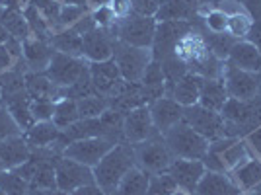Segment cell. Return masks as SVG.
<instances>
[{
    "label": "cell",
    "mask_w": 261,
    "mask_h": 195,
    "mask_svg": "<svg viewBox=\"0 0 261 195\" xmlns=\"http://www.w3.org/2000/svg\"><path fill=\"white\" fill-rule=\"evenodd\" d=\"M90 76H92V84L94 90L99 96L113 98L123 86V76H121L117 63L113 61V57L101 63H90Z\"/></svg>",
    "instance_id": "obj_13"
},
{
    "label": "cell",
    "mask_w": 261,
    "mask_h": 195,
    "mask_svg": "<svg viewBox=\"0 0 261 195\" xmlns=\"http://www.w3.org/2000/svg\"><path fill=\"white\" fill-rule=\"evenodd\" d=\"M23 18H25V22H28V26H30V32L35 33V39L51 41V37H53V28H51L49 22L37 12L35 6L28 4V8L23 10Z\"/></svg>",
    "instance_id": "obj_31"
},
{
    "label": "cell",
    "mask_w": 261,
    "mask_h": 195,
    "mask_svg": "<svg viewBox=\"0 0 261 195\" xmlns=\"http://www.w3.org/2000/svg\"><path fill=\"white\" fill-rule=\"evenodd\" d=\"M226 100H228V94H226V88H224V82H222V76L203 80L201 94H199V106L220 113V109L226 104Z\"/></svg>",
    "instance_id": "obj_24"
},
{
    "label": "cell",
    "mask_w": 261,
    "mask_h": 195,
    "mask_svg": "<svg viewBox=\"0 0 261 195\" xmlns=\"http://www.w3.org/2000/svg\"><path fill=\"white\" fill-rule=\"evenodd\" d=\"M137 166L135 158V147L130 142H121L115 144L111 151L99 160L92 170H94V182L98 187H101L108 195H111L119 187L121 180L125 174Z\"/></svg>",
    "instance_id": "obj_1"
},
{
    "label": "cell",
    "mask_w": 261,
    "mask_h": 195,
    "mask_svg": "<svg viewBox=\"0 0 261 195\" xmlns=\"http://www.w3.org/2000/svg\"><path fill=\"white\" fill-rule=\"evenodd\" d=\"M203 80H205V78H201V76L195 75V72H185V75L175 82V86L172 88L170 98H174L175 102H177L179 106H184V108L195 106V104H199V94H201Z\"/></svg>",
    "instance_id": "obj_22"
},
{
    "label": "cell",
    "mask_w": 261,
    "mask_h": 195,
    "mask_svg": "<svg viewBox=\"0 0 261 195\" xmlns=\"http://www.w3.org/2000/svg\"><path fill=\"white\" fill-rule=\"evenodd\" d=\"M215 154H217V152H215ZM218 156H220V160L224 164L226 172H234V170H238L244 162L250 160L251 152H250V147L242 141V139H234Z\"/></svg>",
    "instance_id": "obj_26"
},
{
    "label": "cell",
    "mask_w": 261,
    "mask_h": 195,
    "mask_svg": "<svg viewBox=\"0 0 261 195\" xmlns=\"http://www.w3.org/2000/svg\"><path fill=\"white\" fill-rule=\"evenodd\" d=\"M123 135H125V141L130 142V144H137V142H142L146 141V139H152L156 135H160L156 131V127H154V121L148 106L130 109L129 113H125Z\"/></svg>",
    "instance_id": "obj_12"
},
{
    "label": "cell",
    "mask_w": 261,
    "mask_h": 195,
    "mask_svg": "<svg viewBox=\"0 0 261 195\" xmlns=\"http://www.w3.org/2000/svg\"><path fill=\"white\" fill-rule=\"evenodd\" d=\"M25 90L32 96V100L49 98L55 102L59 98V86H55L43 72H25Z\"/></svg>",
    "instance_id": "obj_27"
},
{
    "label": "cell",
    "mask_w": 261,
    "mask_h": 195,
    "mask_svg": "<svg viewBox=\"0 0 261 195\" xmlns=\"http://www.w3.org/2000/svg\"><path fill=\"white\" fill-rule=\"evenodd\" d=\"M76 106H78V115H80V119H92V117H99L106 109H109V100L106 96L94 94V96L78 100Z\"/></svg>",
    "instance_id": "obj_33"
},
{
    "label": "cell",
    "mask_w": 261,
    "mask_h": 195,
    "mask_svg": "<svg viewBox=\"0 0 261 195\" xmlns=\"http://www.w3.org/2000/svg\"><path fill=\"white\" fill-rule=\"evenodd\" d=\"M88 6H70V4H63L61 6V16H59V28H70L82 18L86 16Z\"/></svg>",
    "instance_id": "obj_41"
},
{
    "label": "cell",
    "mask_w": 261,
    "mask_h": 195,
    "mask_svg": "<svg viewBox=\"0 0 261 195\" xmlns=\"http://www.w3.org/2000/svg\"><path fill=\"white\" fill-rule=\"evenodd\" d=\"M174 195H193V193H187V191H175Z\"/></svg>",
    "instance_id": "obj_54"
},
{
    "label": "cell",
    "mask_w": 261,
    "mask_h": 195,
    "mask_svg": "<svg viewBox=\"0 0 261 195\" xmlns=\"http://www.w3.org/2000/svg\"><path fill=\"white\" fill-rule=\"evenodd\" d=\"M53 53H55V49L51 47L49 41L25 39L22 43L23 61H25L30 72H43L45 68L49 66V61H51Z\"/></svg>",
    "instance_id": "obj_19"
},
{
    "label": "cell",
    "mask_w": 261,
    "mask_h": 195,
    "mask_svg": "<svg viewBox=\"0 0 261 195\" xmlns=\"http://www.w3.org/2000/svg\"><path fill=\"white\" fill-rule=\"evenodd\" d=\"M113 147H115V144L109 142L108 139H103V137L82 139V141L70 142L65 151H63V156H65V158H70V160H76V162H80V164H86L90 168H94Z\"/></svg>",
    "instance_id": "obj_11"
},
{
    "label": "cell",
    "mask_w": 261,
    "mask_h": 195,
    "mask_svg": "<svg viewBox=\"0 0 261 195\" xmlns=\"http://www.w3.org/2000/svg\"><path fill=\"white\" fill-rule=\"evenodd\" d=\"M0 23L4 26V30L10 33V37L18 41L30 39V26L23 18L22 10H0Z\"/></svg>",
    "instance_id": "obj_30"
},
{
    "label": "cell",
    "mask_w": 261,
    "mask_h": 195,
    "mask_svg": "<svg viewBox=\"0 0 261 195\" xmlns=\"http://www.w3.org/2000/svg\"><path fill=\"white\" fill-rule=\"evenodd\" d=\"M135 147V158L137 166L146 174H160L168 172L170 164L174 162V154L168 149L164 141V135H156L152 139H146L142 142L133 144Z\"/></svg>",
    "instance_id": "obj_6"
},
{
    "label": "cell",
    "mask_w": 261,
    "mask_h": 195,
    "mask_svg": "<svg viewBox=\"0 0 261 195\" xmlns=\"http://www.w3.org/2000/svg\"><path fill=\"white\" fill-rule=\"evenodd\" d=\"M8 39H10V33L6 32V30H4V26L0 23V45H4Z\"/></svg>",
    "instance_id": "obj_52"
},
{
    "label": "cell",
    "mask_w": 261,
    "mask_h": 195,
    "mask_svg": "<svg viewBox=\"0 0 261 195\" xmlns=\"http://www.w3.org/2000/svg\"><path fill=\"white\" fill-rule=\"evenodd\" d=\"M55 176H57V189H61L65 193H72L78 187L96 184L94 170L90 166L65 158V156H61V160L55 166Z\"/></svg>",
    "instance_id": "obj_10"
},
{
    "label": "cell",
    "mask_w": 261,
    "mask_h": 195,
    "mask_svg": "<svg viewBox=\"0 0 261 195\" xmlns=\"http://www.w3.org/2000/svg\"><path fill=\"white\" fill-rule=\"evenodd\" d=\"M92 18H94L96 26L101 28V30H109V28H113L115 22H117V18H115V14H113V10H111L109 4H106V6H98V8L94 10V14H92Z\"/></svg>",
    "instance_id": "obj_42"
},
{
    "label": "cell",
    "mask_w": 261,
    "mask_h": 195,
    "mask_svg": "<svg viewBox=\"0 0 261 195\" xmlns=\"http://www.w3.org/2000/svg\"><path fill=\"white\" fill-rule=\"evenodd\" d=\"M61 4H70V6H88V0H59Z\"/></svg>",
    "instance_id": "obj_51"
},
{
    "label": "cell",
    "mask_w": 261,
    "mask_h": 195,
    "mask_svg": "<svg viewBox=\"0 0 261 195\" xmlns=\"http://www.w3.org/2000/svg\"><path fill=\"white\" fill-rule=\"evenodd\" d=\"M0 195H8V193H4V191H2V189H0Z\"/></svg>",
    "instance_id": "obj_56"
},
{
    "label": "cell",
    "mask_w": 261,
    "mask_h": 195,
    "mask_svg": "<svg viewBox=\"0 0 261 195\" xmlns=\"http://www.w3.org/2000/svg\"><path fill=\"white\" fill-rule=\"evenodd\" d=\"M55 113V102L49 98H35L32 100V115L37 121H51Z\"/></svg>",
    "instance_id": "obj_40"
},
{
    "label": "cell",
    "mask_w": 261,
    "mask_h": 195,
    "mask_svg": "<svg viewBox=\"0 0 261 195\" xmlns=\"http://www.w3.org/2000/svg\"><path fill=\"white\" fill-rule=\"evenodd\" d=\"M179 187L175 184L170 172H160L150 176V184H148V195H174Z\"/></svg>",
    "instance_id": "obj_35"
},
{
    "label": "cell",
    "mask_w": 261,
    "mask_h": 195,
    "mask_svg": "<svg viewBox=\"0 0 261 195\" xmlns=\"http://www.w3.org/2000/svg\"><path fill=\"white\" fill-rule=\"evenodd\" d=\"M113 61L117 63L123 80L127 82H141L146 66L152 61V51L142 49V47H133L115 39L113 41Z\"/></svg>",
    "instance_id": "obj_5"
},
{
    "label": "cell",
    "mask_w": 261,
    "mask_h": 195,
    "mask_svg": "<svg viewBox=\"0 0 261 195\" xmlns=\"http://www.w3.org/2000/svg\"><path fill=\"white\" fill-rule=\"evenodd\" d=\"M80 119L78 115V106L74 100H61L55 104V113H53V123L59 127V129H66L70 127L72 123H76Z\"/></svg>",
    "instance_id": "obj_32"
},
{
    "label": "cell",
    "mask_w": 261,
    "mask_h": 195,
    "mask_svg": "<svg viewBox=\"0 0 261 195\" xmlns=\"http://www.w3.org/2000/svg\"><path fill=\"white\" fill-rule=\"evenodd\" d=\"M156 18H144L139 14H130L123 20H117L113 28H109L115 39L133 47L150 49L154 43V33H156Z\"/></svg>",
    "instance_id": "obj_4"
},
{
    "label": "cell",
    "mask_w": 261,
    "mask_h": 195,
    "mask_svg": "<svg viewBox=\"0 0 261 195\" xmlns=\"http://www.w3.org/2000/svg\"><path fill=\"white\" fill-rule=\"evenodd\" d=\"M226 65L236 66L240 70H248V72H261V53L257 47L250 43L248 39H240L230 49L228 59L224 61Z\"/></svg>",
    "instance_id": "obj_17"
},
{
    "label": "cell",
    "mask_w": 261,
    "mask_h": 195,
    "mask_svg": "<svg viewBox=\"0 0 261 195\" xmlns=\"http://www.w3.org/2000/svg\"><path fill=\"white\" fill-rule=\"evenodd\" d=\"M168 172L172 174L175 184L179 189H184L187 193H195L197 184L201 182L203 174L207 172L201 160H185V158H174V162L170 164Z\"/></svg>",
    "instance_id": "obj_16"
},
{
    "label": "cell",
    "mask_w": 261,
    "mask_h": 195,
    "mask_svg": "<svg viewBox=\"0 0 261 195\" xmlns=\"http://www.w3.org/2000/svg\"><path fill=\"white\" fill-rule=\"evenodd\" d=\"M234 2H240L248 10L251 20H259L261 18V0H234Z\"/></svg>",
    "instance_id": "obj_45"
},
{
    "label": "cell",
    "mask_w": 261,
    "mask_h": 195,
    "mask_svg": "<svg viewBox=\"0 0 261 195\" xmlns=\"http://www.w3.org/2000/svg\"><path fill=\"white\" fill-rule=\"evenodd\" d=\"M222 82L228 98L234 100H251L261 96V72H248L224 63Z\"/></svg>",
    "instance_id": "obj_7"
},
{
    "label": "cell",
    "mask_w": 261,
    "mask_h": 195,
    "mask_svg": "<svg viewBox=\"0 0 261 195\" xmlns=\"http://www.w3.org/2000/svg\"><path fill=\"white\" fill-rule=\"evenodd\" d=\"M251 26H253V20L250 18V14H228V30L226 32L234 37V39H246L248 33H250Z\"/></svg>",
    "instance_id": "obj_36"
},
{
    "label": "cell",
    "mask_w": 261,
    "mask_h": 195,
    "mask_svg": "<svg viewBox=\"0 0 261 195\" xmlns=\"http://www.w3.org/2000/svg\"><path fill=\"white\" fill-rule=\"evenodd\" d=\"M251 195H259V193H257V191H253V193H251Z\"/></svg>",
    "instance_id": "obj_57"
},
{
    "label": "cell",
    "mask_w": 261,
    "mask_h": 195,
    "mask_svg": "<svg viewBox=\"0 0 261 195\" xmlns=\"http://www.w3.org/2000/svg\"><path fill=\"white\" fill-rule=\"evenodd\" d=\"M113 41L115 35L111 30L96 28L82 37V57H86L90 63H101L113 57Z\"/></svg>",
    "instance_id": "obj_14"
},
{
    "label": "cell",
    "mask_w": 261,
    "mask_h": 195,
    "mask_svg": "<svg viewBox=\"0 0 261 195\" xmlns=\"http://www.w3.org/2000/svg\"><path fill=\"white\" fill-rule=\"evenodd\" d=\"M88 2H90V4H96V6H106L111 0H88Z\"/></svg>",
    "instance_id": "obj_53"
},
{
    "label": "cell",
    "mask_w": 261,
    "mask_h": 195,
    "mask_svg": "<svg viewBox=\"0 0 261 195\" xmlns=\"http://www.w3.org/2000/svg\"><path fill=\"white\" fill-rule=\"evenodd\" d=\"M49 43L59 53L70 55V57H82V35L74 32L72 28H66L63 32L55 33Z\"/></svg>",
    "instance_id": "obj_29"
},
{
    "label": "cell",
    "mask_w": 261,
    "mask_h": 195,
    "mask_svg": "<svg viewBox=\"0 0 261 195\" xmlns=\"http://www.w3.org/2000/svg\"><path fill=\"white\" fill-rule=\"evenodd\" d=\"M0 189L8 195H28L30 184L14 170H0Z\"/></svg>",
    "instance_id": "obj_34"
},
{
    "label": "cell",
    "mask_w": 261,
    "mask_h": 195,
    "mask_svg": "<svg viewBox=\"0 0 261 195\" xmlns=\"http://www.w3.org/2000/svg\"><path fill=\"white\" fill-rule=\"evenodd\" d=\"M201 0H160L156 12V22H177V20H191L199 14Z\"/></svg>",
    "instance_id": "obj_18"
},
{
    "label": "cell",
    "mask_w": 261,
    "mask_h": 195,
    "mask_svg": "<svg viewBox=\"0 0 261 195\" xmlns=\"http://www.w3.org/2000/svg\"><path fill=\"white\" fill-rule=\"evenodd\" d=\"M246 142L253 152L261 154V127H257L255 131H251L250 135L246 137Z\"/></svg>",
    "instance_id": "obj_47"
},
{
    "label": "cell",
    "mask_w": 261,
    "mask_h": 195,
    "mask_svg": "<svg viewBox=\"0 0 261 195\" xmlns=\"http://www.w3.org/2000/svg\"><path fill=\"white\" fill-rule=\"evenodd\" d=\"M70 195H108V193L96 184H92V185H84V187H78L76 191H72Z\"/></svg>",
    "instance_id": "obj_49"
},
{
    "label": "cell",
    "mask_w": 261,
    "mask_h": 195,
    "mask_svg": "<svg viewBox=\"0 0 261 195\" xmlns=\"http://www.w3.org/2000/svg\"><path fill=\"white\" fill-rule=\"evenodd\" d=\"M109 6H111V10H113V14H115L117 20H123V18H127V16L133 14L130 0H111Z\"/></svg>",
    "instance_id": "obj_44"
},
{
    "label": "cell",
    "mask_w": 261,
    "mask_h": 195,
    "mask_svg": "<svg viewBox=\"0 0 261 195\" xmlns=\"http://www.w3.org/2000/svg\"><path fill=\"white\" fill-rule=\"evenodd\" d=\"M184 121L193 131H197L201 137H205L208 142L224 137L222 115H220L218 111L203 108V106H199V104L184 108Z\"/></svg>",
    "instance_id": "obj_8"
},
{
    "label": "cell",
    "mask_w": 261,
    "mask_h": 195,
    "mask_svg": "<svg viewBox=\"0 0 261 195\" xmlns=\"http://www.w3.org/2000/svg\"><path fill=\"white\" fill-rule=\"evenodd\" d=\"M250 43H253L257 47V51L261 53V18L259 20H253V26H251L250 33H248V37H246Z\"/></svg>",
    "instance_id": "obj_46"
},
{
    "label": "cell",
    "mask_w": 261,
    "mask_h": 195,
    "mask_svg": "<svg viewBox=\"0 0 261 195\" xmlns=\"http://www.w3.org/2000/svg\"><path fill=\"white\" fill-rule=\"evenodd\" d=\"M205 26L211 33H226L228 30V14L220 8H213L205 14Z\"/></svg>",
    "instance_id": "obj_39"
},
{
    "label": "cell",
    "mask_w": 261,
    "mask_h": 195,
    "mask_svg": "<svg viewBox=\"0 0 261 195\" xmlns=\"http://www.w3.org/2000/svg\"><path fill=\"white\" fill-rule=\"evenodd\" d=\"M22 137L30 144V149H43V147H53L59 141L61 129L53 121H37L28 131H23Z\"/></svg>",
    "instance_id": "obj_23"
},
{
    "label": "cell",
    "mask_w": 261,
    "mask_h": 195,
    "mask_svg": "<svg viewBox=\"0 0 261 195\" xmlns=\"http://www.w3.org/2000/svg\"><path fill=\"white\" fill-rule=\"evenodd\" d=\"M148 109H150V115H152L154 127L160 135L170 131L179 121H184V106H179L174 98H158L156 102H152L148 106Z\"/></svg>",
    "instance_id": "obj_15"
},
{
    "label": "cell",
    "mask_w": 261,
    "mask_h": 195,
    "mask_svg": "<svg viewBox=\"0 0 261 195\" xmlns=\"http://www.w3.org/2000/svg\"><path fill=\"white\" fill-rule=\"evenodd\" d=\"M0 96H2V90H0Z\"/></svg>",
    "instance_id": "obj_58"
},
{
    "label": "cell",
    "mask_w": 261,
    "mask_h": 195,
    "mask_svg": "<svg viewBox=\"0 0 261 195\" xmlns=\"http://www.w3.org/2000/svg\"><path fill=\"white\" fill-rule=\"evenodd\" d=\"M32 6L37 8V12L49 22L51 28H59V16H61V2L59 0H32Z\"/></svg>",
    "instance_id": "obj_37"
},
{
    "label": "cell",
    "mask_w": 261,
    "mask_h": 195,
    "mask_svg": "<svg viewBox=\"0 0 261 195\" xmlns=\"http://www.w3.org/2000/svg\"><path fill=\"white\" fill-rule=\"evenodd\" d=\"M164 141L172 151L174 158L201 160L208 151V141L193 131L185 121H179L170 131L164 133Z\"/></svg>",
    "instance_id": "obj_3"
},
{
    "label": "cell",
    "mask_w": 261,
    "mask_h": 195,
    "mask_svg": "<svg viewBox=\"0 0 261 195\" xmlns=\"http://www.w3.org/2000/svg\"><path fill=\"white\" fill-rule=\"evenodd\" d=\"M193 195H242V191L228 174L205 172Z\"/></svg>",
    "instance_id": "obj_20"
},
{
    "label": "cell",
    "mask_w": 261,
    "mask_h": 195,
    "mask_svg": "<svg viewBox=\"0 0 261 195\" xmlns=\"http://www.w3.org/2000/svg\"><path fill=\"white\" fill-rule=\"evenodd\" d=\"M28 195H70V193H65L61 189H30Z\"/></svg>",
    "instance_id": "obj_50"
},
{
    "label": "cell",
    "mask_w": 261,
    "mask_h": 195,
    "mask_svg": "<svg viewBox=\"0 0 261 195\" xmlns=\"http://www.w3.org/2000/svg\"><path fill=\"white\" fill-rule=\"evenodd\" d=\"M232 180L240 189H257L261 185V160L250 158L232 172Z\"/></svg>",
    "instance_id": "obj_28"
},
{
    "label": "cell",
    "mask_w": 261,
    "mask_h": 195,
    "mask_svg": "<svg viewBox=\"0 0 261 195\" xmlns=\"http://www.w3.org/2000/svg\"><path fill=\"white\" fill-rule=\"evenodd\" d=\"M130 6L135 14L144 16V18H154L160 6V0H130Z\"/></svg>",
    "instance_id": "obj_43"
},
{
    "label": "cell",
    "mask_w": 261,
    "mask_h": 195,
    "mask_svg": "<svg viewBox=\"0 0 261 195\" xmlns=\"http://www.w3.org/2000/svg\"><path fill=\"white\" fill-rule=\"evenodd\" d=\"M30 144L23 141V137H12L6 141H0V166L2 170H14L20 164L30 158Z\"/></svg>",
    "instance_id": "obj_21"
},
{
    "label": "cell",
    "mask_w": 261,
    "mask_h": 195,
    "mask_svg": "<svg viewBox=\"0 0 261 195\" xmlns=\"http://www.w3.org/2000/svg\"><path fill=\"white\" fill-rule=\"evenodd\" d=\"M20 2H28V4H30V2H32V0H20Z\"/></svg>",
    "instance_id": "obj_55"
},
{
    "label": "cell",
    "mask_w": 261,
    "mask_h": 195,
    "mask_svg": "<svg viewBox=\"0 0 261 195\" xmlns=\"http://www.w3.org/2000/svg\"><path fill=\"white\" fill-rule=\"evenodd\" d=\"M224 123V137L246 139L251 131L261 127V96L251 100L228 98L220 109Z\"/></svg>",
    "instance_id": "obj_2"
},
{
    "label": "cell",
    "mask_w": 261,
    "mask_h": 195,
    "mask_svg": "<svg viewBox=\"0 0 261 195\" xmlns=\"http://www.w3.org/2000/svg\"><path fill=\"white\" fill-rule=\"evenodd\" d=\"M84 68H86V63L82 61V57H70V55L55 51L51 61H49V66L43 70V75L55 86L68 88L80 78Z\"/></svg>",
    "instance_id": "obj_9"
},
{
    "label": "cell",
    "mask_w": 261,
    "mask_h": 195,
    "mask_svg": "<svg viewBox=\"0 0 261 195\" xmlns=\"http://www.w3.org/2000/svg\"><path fill=\"white\" fill-rule=\"evenodd\" d=\"M12 61H14V57H12V53L6 49V45H0V75H2L4 70H10Z\"/></svg>",
    "instance_id": "obj_48"
},
{
    "label": "cell",
    "mask_w": 261,
    "mask_h": 195,
    "mask_svg": "<svg viewBox=\"0 0 261 195\" xmlns=\"http://www.w3.org/2000/svg\"><path fill=\"white\" fill-rule=\"evenodd\" d=\"M22 129L16 123V119L12 117V113L6 109V106L0 104V141H6L12 137H20Z\"/></svg>",
    "instance_id": "obj_38"
},
{
    "label": "cell",
    "mask_w": 261,
    "mask_h": 195,
    "mask_svg": "<svg viewBox=\"0 0 261 195\" xmlns=\"http://www.w3.org/2000/svg\"><path fill=\"white\" fill-rule=\"evenodd\" d=\"M148 184H150V174L135 166L133 170L125 174L119 187L111 195H148Z\"/></svg>",
    "instance_id": "obj_25"
}]
</instances>
